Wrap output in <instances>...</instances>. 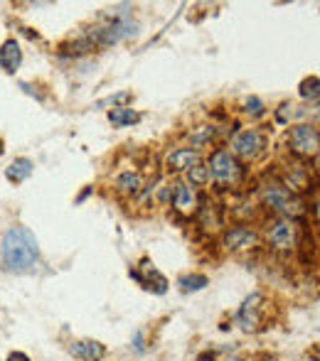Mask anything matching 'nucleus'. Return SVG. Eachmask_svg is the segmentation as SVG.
Listing matches in <instances>:
<instances>
[{"mask_svg": "<svg viewBox=\"0 0 320 361\" xmlns=\"http://www.w3.org/2000/svg\"><path fill=\"white\" fill-rule=\"evenodd\" d=\"M72 354L84 361H101L106 357V347L99 342H91V339H81V342L72 344Z\"/></svg>", "mask_w": 320, "mask_h": 361, "instance_id": "nucleus-11", "label": "nucleus"}, {"mask_svg": "<svg viewBox=\"0 0 320 361\" xmlns=\"http://www.w3.org/2000/svg\"><path fill=\"white\" fill-rule=\"evenodd\" d=\"M109 121L116 128H126V126H134L141 121V116L134 109H126V106H116L114 111H109Z\"/></svg>", "mask_w": 320, "mask_h": 361, "instance_id": "nucleus-15", "label": "nucleus"}, {"mask_svg": "<svg viewBox=\"0 0 320 361\" xmlns=\"http://www.w3.org/2000/svg\"><path fill=\"white\" fill-rule=\"evenodd\" d=\"M268 243H271L276 251H291L296 246V226H293V219H276V221L268 226Z\"/></svg>", "mask_w": 320, "mask_h": 361, "instance_id": "nucleus-6", "label": "nucleus"}, {"mask_svg": "<svg viewBox=\"0 0 320 361\" xmlns=\"http://www.w3.org/2000/svg\"><path fill=\"white\" fill-rule=\"evenodd\" d=\"M207 177H210V175H207V167L205 165H195V167H190V170H187V180H190L192 185H197V187L205 185Z\"/></svg>", "mask_w": 320, "mask_h": 361, "instance_id": "nucleus-18", "label": "nucleus"}, {"mask_svg": "<svg viewBox=\"0 0 320 361\" xmlns=\"http://www.w3.org/2000/svg\"><path fill=\"white\" fill-rule=\"evenodd\" d=\"M232 147H235V152L244 160H254V157L261 152L263 147V135L259 133V130H244V133L235 135V140H232Z\"/></svg>", "mask_w": 320, "mask_h": 361, "instance_id": "nucleus-7", "label": "nucleus"}, {"mask_svg": "<svg viewBox=\"0 0 320 361\" xmlns=\"http://www.w3.org/2000/svg\"><path fill=\"white\" fill-rule=\"evenodd\" d=\"M20 62H23V49L15 39H5L3 47H0V69L8 74L18 72Z\"/></svg>", "mask_w": 320, "mask_h": 361, "instance_id": "nucleus-9", "label": "nucleus"}, {"mask_svg": "<svg viewBox=\"0 0 320 361\" xmlns=\"http://www.w3.org/2000/svg\"><path fill=\"white\" fill-rule=\"evenodd\" d=\"M129 35H136V23L131 20H116V23H109L104 27H96L91 32V39L101 47H109V44H116L119 39L129 37Z\"/></svg>", "mask_w": 320, "mask_h": 361, "instance_id": "nucleus-5", "label": "nucleus"}, {"mask_svg": "<svg viewBox=\"0 0 320 361\" xmlns=\"http://www.w3.org/2000/svg\"><path fill=\"white\" fill-rule=\"evenodd\" d=\"M259 302H261V295H251V298H247V302L242 305V310H239V322H242L244 329H251L254 324H256Z\"/></svg>", "mask_w": 320, "mask_h": 361, "instance_id": "nucleus-14", "label": "nucleus"}, {"mask_svg": "<svg viewBox=\"0 0 320 361\" xmlns=\"http://www.w3.org/2000/svg\"><path fill=\"white\" fill-rule=\"evenodd\" d=\"M242 165L232 152L227 150H215L207 165V175L217 182V185H237L242 180Z\"/></svg>", "mask_w": 320, "mask_h": 361, "instance_id": "nucleus-3", "label": "nucleus"}, {"mask_svg": "<svg viewBox=\"0 0 320 361\" xmlns=\"http://www.w3.org/2000/svg\"><path fill=\"white\" fill-rule=\"evenodd\" d=\"M30 175H32V160H28V157H18V160H13L5 167V177H8L10 182H15V185L25 182Z\"/></svg>", "mask_w": 320, "mask_h": 361, "instance_id": "nucleus-13", "label": "nucleus"}, {"mask_svg": "<svg viewBox=\"0 0 320 361\" xmlns=\"http://www.w3.org/2000/svg\"><path fill=\"white\" fill-rule=\"evenodd\" d=\"M261 197H263V202L283 219H296L303 209L301 200H298L286 185H281V182H276V180L266 182V185L261 187Z\"/></svg>", "mask_w": 320, "mask_h": 361, "instance_id": "nucleus-2", "label": "nucleus"}, {"mask_svg": "<svg viewBox=\"0 0 320 361\" xmlns=\"http://www.w3.org/2000/svg\"><path fill=\"white\" fill-rule=\"evenodd\" d=\"M288 145L291 152H296L298 157H316L318 155V145H320V135L316 126H293L288 130Z\"/></svg>", "mask_w": 320, "mask_h": 361, "instance_id": "nucleus-4", "label": "nucleus"}, {"mask_svg": "<svg viewBox=\"0 0 320 361\" xmlns=\"http://www.w3.org/2000/svg\"><path fill=\"white\" fill-rule=\"evenodd\" d=\"M180 288L185 290V293H190V290H202L207 286V276H185V278H180Z\"/></svg>", "mask_w": 320, "mask_h": 361, "instance_id": "nucleus-17", "label": "nucleus"}, {"mask_svg": "<svg viewBox=\"0 0 320 361\" xmlns=\"http://www.w3.org/2000/svg\"><path fill=\"white\" fill-rule=\"evenodd\" d=\"M197 204L195 200V192L190 190L187 185H182V182H177V185H172V207H177L180 212H192Z\"/></svg>", "mask_w": 320, "mask_h": 361, "instance_id": "nucleus-12", "label": "nucleus"}, {"mask_svg": "<svg viewBox=\"0 0 320 361\" xmlns=\"http://www.w3.org/2000/svg\"><path fill=\"white\" fill-rule=\"evenodd\" d=\"M301 96H306V99H316V96H318V76H313V79L303 81Z\"/></svg>", "mask_w": 320, "mask_h": 361, "instance_id": "nucleus-19", "label": "nucleus"}, {"mask_svg": "<svg viewBox=\"0 0 320 361\" xmlns=\"http://www.w3.org/2000/svg\"><path fill=\"white\" fill-rule=\"evenodd\" d=\"M116 190L129 192V195L138 192L141 190V175H136V172H124V175H119V180H116Z\"/></svg>", "mask_w": 320, "mask_h": 361, "instance_id": "nucleus-16", "label": "nucleus"}, {"mask_svg": "<svg viewBox=\"0 0 320 361\" xmlns=\"http://www.w3.org/2000/svg\"><path fill=\"white\" fill-rule=\"evenodd\" d=\"M40 246L35 233L28 226H13L3 236V263L8 271L25 273L37 263Z\"/></svg>", "mask_w": 320, "mask_h": 361, "instance_id": "nucleus-1", "label": "nucleus"}, {"mask_svg": "<svg viewBox=\"0 0 320 361\" xmlns=\"http://www.w3.org/2000/svg\"><path fill=\"white\" fill-rule=\"evenodd\" d=\"M256 231H251L249 226H235L225 233V246L232 251H239V248H249L256 243Z\"/></svg>", "mask_w": 320, "mask_h": 361, "instance_id": "nucleus-10", "label": "nucleus"}, {"mask_svg": "<svg viewBox=\"0 0 320 361\" xmlns=\"http://www.w3.org/2000/svg\"><path fill=\"white\" fill-rule=\"evenodd\" d=\"M8 361H30V357H28V354H23V352H13L8 357Z\"/></svg>", "mask_w": 320, "mask_h": 361, "instance_id": "nucleus-20", "label": "nucleus"}, {"mask_svg": "<svg viewBox=\"0 0 320 361\" xmlns=\"http://www.w3.org/2000/svg\"><path fill=\"white\" fill-rule=\"evenodd\" d=\"M195 165H200V152L192 147H177L167 155V170L170 172H187Z\"/></svg>", "mask_w": 320, "mask_h": 361, "instance_id": "nucleus-8", "label": "nucleus"}]
</instances>
